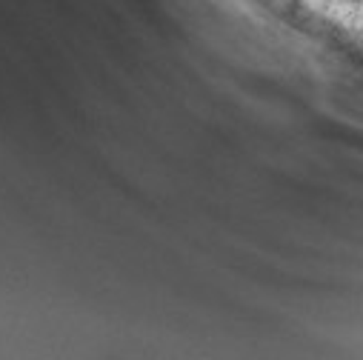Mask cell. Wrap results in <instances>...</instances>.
Returning <instances> with one entry per match:
<instances>
[{
  "label": "cell",
  "instance_id": "obj_1",
  "mask_svg": "<svg viewBox=\"0 0 363 360\" xmlns=\"http://www.w3.org/2000/svg\"><path fill=\"white\" fill-rule=\"evenodd\" d=\"M349 4H354V6H360V4H363V0H349Z\"/></svg>",
  "mask_w": 363,
  "mask_h": 360
}]
</instances>
